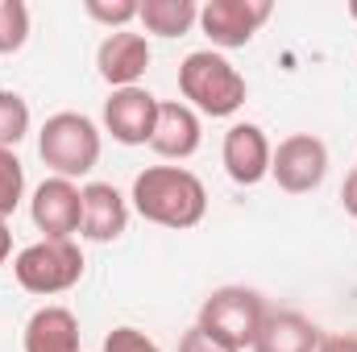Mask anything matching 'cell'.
<instances>
[{"label": "cell", "instance_id": "6da1fadb", "mask_svg": "<svg viewBox=\"0 0 357 352\" xmlns=\"http://www.w3.org/2000/svg\"><path fill=\"white\" fill-rule=\"evenodd\" d=\"M133 211L158 228H195L208 216V186L187 166H146L129 191Z\"/></svg>", "mask_w": 357, "mask_h": 352}, {"label": "cell", "instance_id": "7a4b0ae2", "mask_svg": "<svg viewBox=\"0 0 357 352\" xmlns=\"http://www.w3.org/2000/svg\"><path fill=\"white\" fill-rule=\"evenodd\" d=\"M178 95L199 116L225 120V116L241 112V104L250 95V83L220 50H191L178 63Z\"/></svg>", "mask_w": 357, "mask_h": 352}, {"label": "cell", "instance_id": "3957f363", "mask_svg": "<svg viewBox=\"0 0 357 352\" xmlns=\"http://www.w3.org/2000/svg\"><path fill=\"white\" fill-rule=\"evenodd\" d=\"M100 150H104L100 125L84 112H54V116H46V125L38 133L42 162L59 178H71V182L100 166Z\"/></svg>", "mask_w": 357, "mask_h": 352}, {"label": "cell", "instance_id": "277c9868", "mask_svg": "<svg viewBox=\"0 0 357 352\" xmlns=\"http://www.w3.org/2000/svg\"><path fill=\"white\" fill-rule=\"evenodd\" d=\"M266 298L250 286H216L204 303H199V328L220 340L225 349L245 352L254 349L258 332H262V319H266Z\"/></svg>", "mask_w": 357, "mask_h": 352}, {"label": "cell", "instance_id": "5b68a950", "mask_svg": "<svg viewBox=\"0 0 357 352\" xmlns=\"http://www.w3.org/2000/svg\"><path fill=\"white\" fill-rule=\"evenodd\" d=\"M13 278L38 298L67 294L84 278V249L75 241H33L13 257Z\"/></svg>", "mask_w": 357, "mask_h": 352}, {"label": "cell", "instance_id": "8992f818", "mask_svg": "<svg viewBox=\"0 0 357 352\" xmlns=\"http://www.w3.org/2000/svg\"><path fill=\"white\" fill-rule=\"evenodd\" d=\"M29 220L42 232V241H75L84 220V186L71 178H42L29 199Z\"/></svg>", "mask_w": 357, "mask_h": 352}, {"label": "cell", "instance_id": "52a82bcc", "mask_svg": "<svg viewBox=\"0 0 357 352\" xmlns=\"http://www.w3.org/2000/svg\"><path fill=\"white\" fill-rule=\"evenodd\" d=\"M270 0H208L199 4V29L208 33L212 50H241L270 21Z\"/></svg>", "mask_w": 357, "mask_h": 352}, {"label": "cell", "instance_id": "ba28073f", "mask_svg": "<svg viewBox=\"0 0 357 352\" xmlns=\"http://www.w3.org/2000/svg\"><path fill=\"white\" fill-rule=\"evenodd\" d=\"M328 175V145L312 133H291L278 141L274 158H270V178L287 191V195H307L316 191Z\"/></svg>", "mask_w": 357, "mask_h": 352}, {"label": "cell", "instance_id": "9c48e42d", "mask_svg": "<svg viewBox=\"0 0 357 352\" xmlns=\"http://www.w3.org/2000/svg\"><path fill=\"white\" fill-rule=\"evenodd\" d=\"M158 95L146 88H116L104 99V133L121 145H150L158 120Z\"/></svg>", "mask_w": 357, "mask_h": 352}, {"label": "cell", "instance_id": "30bf717a", "mask_svg": "<svg viewBox=\"0 0 357 352\" xmlns=\"http://www.w3.org/2000/svg\"><path fill=\"white\" fill-rule=\"evenodd\" d=\"M270 158H274V145H270L262 125H250V120L229 125L225 145H220V162H225V175L237 186H258L262 178H270Z\"/></svg>", "mask_w": 357, "mask_h": 352}, {"label": "cell", "instance_id": "8fae6325", "mask_svg": "<svg viewBox=\"0 0 357 352\" xmlns=\"http://www.w3.org/2000/svg\"><path fill=\"white\" fill-rule=\"evenodd\" d=\"M150 58H154V50H150L146 33L116 29V33H108V38L100 42V50H96V71H100V79L112 91L116 88H142V75L150 71Z\"/></svg>", "mask_w": 357, "mask_h": 352}, {"label": "cell", "instance_id": "7c38bea8", "mask_svg": "<svg viewBox=\"0 0 357 352\" xmlns=\"http://www.w3.org/2000/svg\"><path fill=\"white\" fill-rule=\"evenodd\" d=\"M204 141V120L195 108H187L183 99H162L158 104V120H154V137H150V150L167 162H187L195 158Z\"/></svg>", "mask_w": 357, "mask_h": 352}, {"label": "cell", "instance_id": "4fadbf2b", "mask_svg": "<svg viewBox=\"0 0 357 352\" xmlns=\"http://www.w3.org/2000/svg\"><path fill=\"white\" fill-rule=\"evenodd\" d=\"M129 228V199L112 186V182H88L84 186V220H79V237L108 245L121 241Z\"/></svg>", "mask_w": 357, "mask_h": 352}, {"label": "cell", "instance_id": "5bb4252c", "mask_svg": "<svg viewBox=\"0 0 357 352\" xmlns=\"http://www.w3.org/2000/svg\"><path fill=\"white\" fill-rule=\"evenodd\" d=\"M324 332L299 311H266L262 332L250 352H316Z\"/></svg>", "mask_w": 357, "mask_h": 352}, {"label": "cell", "instance_id": "9a60e30c", "mask_svg": "<svg viewBox=\"0 0 357 352\" xmlns=\"http://www.w3.org/2000/svg\"><path fill=\"white\" fill-rule=\"evenodd\" d=\"M25 352H84L79 349V319L67 307H38L25 319Z\"/></svg>", "mask_w": 357, "mask_h": 352}, {"label": "cell", "instance_id": "2e32d148", "mask_svg": "<svg viewBox=\"0 0 357 352\" xmlns=\"http://www.w3.org/2000/svg\"><path fill=\"white\" fill-rule=\"evenodd\" d=\"M137 21L154 38H183L199 25V4L195 0H142Z\"/></svg>", "mask_w": 357, "mask_h": 352}, {"label": "cell", "instance_id": "e0dca14e", "mask_svg": "<svg viewBox=\"0 0 357 352\" xmlns=\"http://www.w3.org/2000/svg\"><path fill=\"white\" fill-rule=\"evenodd\" d=\"M29 42V4L0 0V54H17Z\"/></svg>", "mask_w": 357, "mask_h": 352}, {"label": "cell", "instance_id": "ac0fdd59", "mask_svg": "<svg viewBox=\"0 0 357 352\" xmlns=\"http://www.w3.org/2000/svg\"><path fill=\"white\" fill-rule=\"evenodd\" d=\"M29 133V104L17 91H0V150H17V141Z\"/></svg>", "mask_w": 357, "mask_h": 352}, {"label": "cell", "instance_id": "d6986e66", "mask_svg": "<svg viewBox=\"0 0 357 352\" xmlns=\"http://www.w3.org/2000/svg\"><path fill=\"white\" fill-rule=\"evenodd\" d=\"M21 199H25V166L13 150H0V220L4 224L21 207Z\"/></svg>", "mask_w": 357, "mask_h": 352}, {"label": "cell", "instance_id": "ffe728a7", "mask_svg": "<svg viewBox=\"0 0 357 352\" xmlns=\"http://www.w3.org/2000/svg\"><path fill=\"white\" fill-rule=\"evenodd\" d=\"M84 8H88L91 21L108 25V33H116V29H125L129 21H137V4H133V0H88Z\"/></svg>", "mask_w": 357, "mask_h": 352}, {"label": "cell", "instance_id": "44dd1931", "mask_svg": "<svg viewBox=\"0 0 357 352\" xmlns=\"http://www.w3.org/2000/svg\"><path fill=\"white\" fill-rule=\"evenodd\" d=\"M100 352H162L146 332H137V328H112L108 336H104V344Z\"/></svg>", "mask_w": 357, "mask_h": 352}, {"label": "cell", "instance_id": "7402d4cb", "mask_svg": "<svg viewBox=\"0 0 357 352\" xmlns=\"http://www.w3.org/2000/svg\"><path fill=\"white\" fill-rule=\"evenodd\" d=\"M178 352H233V349H225V344L212 340L199 323H191V328L183 332V340H178Z\"/></svg>", "mask_w": 357, "mask_h": 352}, {"label": "cell", "instance_id": "603a6c76", "mask_svg": "<svg viewBox=\"0 0 357 352\" xmlns=\"http://www.w3.org/2000/svg\"><path fill=\"white\" fill-rule=\"evenodd\" d=\"M316 352H357V332H333L320 340Z\"/></svg>", "mask_w": 357, "mask_h": 352}, {"label": "cell", "instance_id": "cb8c5ba5", "mask_svg": "<svg viewBox=\"0 0 357 352\" xmlns=\"http://www.w3.org/2000/svg\"><path fill=\"white\" fill-rule=\"evenodd\" d=\"M341 203H345V211L357 220V166L345 175V186H341Z\"/></svg>", "mask_w": 357, "mask_h": 352}, {"label": "cell", "instance_id": "d4e9b609", "mask_svg": "<svg viewBox=\"0 0 357 352\" xmlns=\"http://www.w3.org/2000/svg\"><path fill=\"white\" fill-rule=\"evenodd\" d=\"M8 253H13V232H8V224L0 220V265L8 262Z\"/></svg>", "mask_w": 357, "mask_h": 352}, {"label": "cell", "instance_id": "484cf974", "mask_svg": "<svg viewBox=\"0 0 357 352\" xmlns=\"http://www.w3.org/2000/svg\"><path fill=\"white\" fill-rule=\"evenodd\" d=\"M349 17L357 21V0H349Z\"/></svg>", "mask_w": 357, "mask_h": 352}]
</instances>
